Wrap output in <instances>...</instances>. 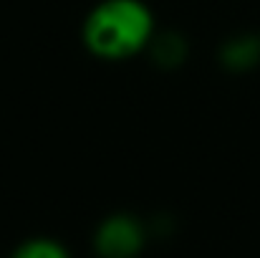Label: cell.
Masks as SVG:
<instances>
[{
	"mask_svg": "<svg viewBox=\"0 0 260 258\" xmlns=\"http://www.w3.org/2000/svg\"><path fill=\"white\" fill-rule=\"evenodd\" d=\"M157 20L144 0H99L84 18L81 41L101 61H126L154 41Z\"/></svg>",
	"mask_w": 260,
	"mask_h": 258,
	"instance_id": "1",
	"label": "cell"
},
{
	"mask_svg": "<svg viewBox=\"0 0 260 258\" xmlns=\"http://www.w3.org/2000/svg\"><path fill=\"white\" fill-rule=\"evenodd\" d=\"M149 231L132 213L106 215L91 238V248L96 258H139L147 248Z\"/></svg>",
	"mask_w": 260,
	"mask_h": 258,
	"instance_id": "2",
	"label": "cell"
},
{
	"mask_svg": "<svg viewBox=\"0 0 260 258\" xmlns=\"http://www.w3.org/2000/svg\"><path fill=\"white\" fill-rule=\"evenodd\" d=\"M220 61L225 69L230 71H250L260 64V36L255 33H243L230 38L222 51H220Z\"/></svg>",
	"mask_w": 260,
	"mask_h": 258,
	"instance_id": "3",
	"label": "cell"
},
{
	"mask_svg": "<svg viewBox=\"0 0 260 258\" xmlns=\"http://www.w3.org/2000/svg\"><path fill=\"white\" fill-rule=\"evenodd\" d=\"M10 258H74L69 246L58 238L51 236H33L25 238L23 243H18L13 248Z\"/></svg>",
	"mask_w": 260,
	"mask_h": 258,
	"instance_id": "4",
	"label": "cell"
}]
</instances>
